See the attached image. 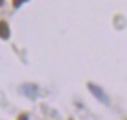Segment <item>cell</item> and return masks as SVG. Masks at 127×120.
I'll list each match as a JSON object with an SVG mask.
<instances>
[{
	"instance_id": "1",
	"label": "cell",
	"mask_w": 127,
	"mask_h": 120,
	"mask_svg": "<svg viewBox=\"0 0 127 120\" xmlns=\"http://www.w3.org/2000/svg\"><path fill=\"white\" fill-rule=\"evenodd\" d=\"M0 37H8V27H7V25L4 23V22H0Z\"/></svg>"
}]
</instances>
